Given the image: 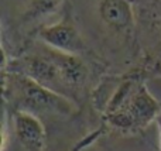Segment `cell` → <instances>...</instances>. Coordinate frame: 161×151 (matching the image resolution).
<instances>
[{"mask_svg": "<svg viewBox=\"0 0 161 151\" xmlns=\"http://www.w3.org/2000/svg\"><path fill=\"white\" fill-rule=\"evenodd\" d=\"M161 103L139 79L122 82L105 107V120L120 132H139L157 119Z\"/></svg>", "mask_w": 161, "mask_h": 151, "instance_id": "cell-1", "label": "cell"}, {"mask_svg": "<svg viewBox=\"0 0 161 151\" xmlns=\"http://www.w3.org/2000/svg\"><path fill=\"white\" fill-rule=\"evenodd\" d=\"M156 121H157V126H158V133H160V151H161V109H160V113H158V116H157Z\"/></svg>", "mask_w": 161, "mask_h": 151, "instance_id": "cell-5", "label": "cell"}, {"mask_svg": "<svg viewBox=\"0 0 161 151\" xmlns=\"http://www.w3.org/2000/svg\"><path fill=\"white\" fill-rule=\"evenodd\" d=\"M13 127L17 143L24 151H44L45 130L36 115L28 112H14Z\"/></svg>", "mask_w": 161, "mask_h": 151, "instance_id": "cell-3", "label": "cell"}, {"mask_svg": "<svg viewBox=\"0 0 161 151\" xmlns=\"http://www.w3.org/2000/svg\"><path fill=\"white\" fill-rule=\"evenodd\" d=\"M7 93L16 107L14 112H28L37 116L38 113L69 115L72 110L67 96L47 89L19 72L3 71V95Z\"/></svg>", "mask_w": 161, "mask_h": 151, "instance_id": "cell-2", "label": "cell"}, {"mask_svg": "<svg viewBox=\"0 0 161 151\" xmlns=\"http://www.w3.org/2000/svg\"><path fill=\"white\" fill-rule=\"evenodd\" d=\"M40 40L42 44L68 54L79 55L86 50L83 38L75 28L68 24H55L44 28L40 33Z\"/></svg>", "mask_w": 161, "mask_h": 151, "instance_id": "cell-4", "label": "cell"}]
</instances>
